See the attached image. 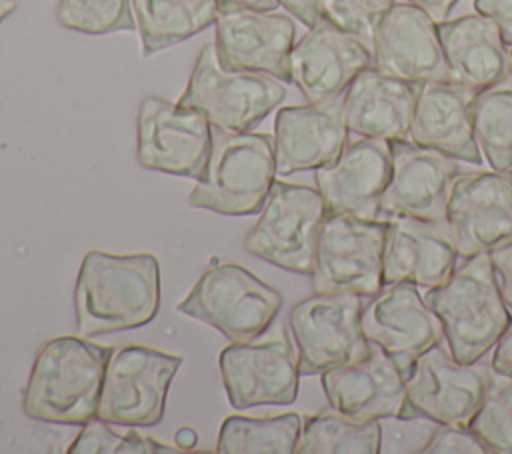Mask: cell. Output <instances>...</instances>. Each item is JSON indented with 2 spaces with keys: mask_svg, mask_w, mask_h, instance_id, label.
Segmentation results:
<instances>
[{
  "mask_svg": "<svg viewBox=\"0 0 512 454\" xmlns=\"http://www.w3.org/2000/svg\"><path fill=\"white\" fill-rule=\"evenodd\" d=\"M16 0H0V24L16 10Z\"/></svg>",
  "mask_w": 512,
  "mask_h": 454,
  "instance_id": "cell-44",
  "label": "cell"
},
{
  "mask_svg": "<svg viewBox=\"0 0 512 454\" xmlns=\"http://www.w3.org/2000/svg\"><path fill=\"white\" fill-rule=\"evenodd\" d=\"M218 12L224 10H274L280 6L278 0H216Z\"/></svg>",
  "mask_w": 512,
  "mask_h": 454,
  "instance_id": "cell-42",
  "label": "cell"
},
{
  "mask_svg": "<svg viewBox=\"0 0 512 454\" xmlns=\"http://www.w3.org/2000/svg\"><path fill=\"white\" fill-rule=\"evenodd\" d=\"M508 78L512 80V44L508 46Z\"/></svg>",
  "mask_w": 512,
  "mask_h": 454,
  "instance_id": "cell-45",
  "label": "cell"
},
{
  "mask_svg": "<svg viewBox=\"0 0 512 454\" xmlns=\"http://www.w3.org/2000/svg\"><path fill=\"white\" fill-rule=\"evenodd\" d=\"M362 298L354 292H314L292 306L288 326L302 376L320 374L368 348L360 328Z\"/></svg>",
  "mask_w": 512,
  "mask_h": 454,
  "instance_id": "cell-10",
  "label": "cell"
},
{
  "mask_svg": "<svg viewBox=\"0 0 512 454\" xmlns=\"http://www.w3.org/2000/svg\"><path fill=\"white\" fill-rule=\"evenodd\" d=\"M324 218L326 206L318 188L274 180L244 246L278 268L310 274Z\"/></svg>",
  "mask_w": 512,
  "mask_h": 454,
  "instance_id": "cell-8",
  "label": "cell"
},
{
  "mask_svg": "<svg viewBox=\"0 0 512 454\" xmlns=\"http://www.w3.org/2000/svg\"><path fill=\"white\" fill-rule=\"evenodd\" d=\"M160 308V264L150 252L90 250L74 286L76 332L84 338L150 324Z\"/></svg>",
  "mask_w": 512,
  "mask_h": 454,
  "instance_id": "cell-1",
  "label": "cell"
},
{
  "mask_svg": "<svg viewBox=\"0 0 512 454\" xmlns=\"http://www.w3.org/2000/svg\"><path fill=\"white\" fill-rule=\"evenodd\" d=\"M114 346L94 344L84 336L48 340L34 358L24 412L38 422L82 426L96 418L104 374Z\"/></svg>",
  "mask_w": 512,
  "mask_h": 454,
  "instance_id": "cell-2",
  "label": "cell"
},
{
  "mask_svg": "<svg viewBox=\"0 0 512 454\" xmlns=\"http://www.w3.org/2000/svg\"><path fill=\"white\" fill-rule=\"evenodd\" d=\"M216 56L224 70L262 72L290 82L294 22L266 10H224L216 16Z\"/></svg>",
  "mask_w": 512,
  "mask_h": 454,
  "instance_id": "cell-19",
  "label": "cell"
},
{
  "mask_svg": "<svg viewBox=\"0 0 512 454\" xmlns=\"http://www.w3.org/2000/svg\"><path fill=\"white\" fill-rule=\"evenodd\" d=\"M180 446H168L154 438L138 434L134 428L126 432L114 430L110 422L92 418L82 424L80 434L68 446V454H180Z\"/></svg>",
  "mask_w": 512,
  "mask_h": 454,
  "instance_id": "cell-32",
  "label": "cell"
},
{
  "mask_svg": "<svg viewBox=\"0 0 512 454\" xmlns=\"http://www.w3.org/2000/svg\"><path fill=\"white\" fill-rule=\"evenodd\" d=\"M228 402L236 410L264 404H292L298 398L300 370L288 338L232 342L218 358Z\"/></svg>",
  "mask_w": 512,
  "mask_h": 454,
  "instance_id": "cell-15",
  "label": "cell"
},
{
  "mask_svg": "<svg viewBox=\"0 0 512 454\" xmlns=\"http://www.w3.org/2000/svg\"><path fill=\"white\" fill-rule=\"evenodd\" d=\"M274 176L272 136L212 128L208 162L188 204L224 216L258 214L272 190Z\"/></svg>",
  "mask_w": 512,
  "mask_h": 454,
  "instance_id": "cell-4",
  "label": "cell"
},
{
  "mask_svg": "<svg viewBox=\"0 0 512 454\" xmlns=\"http://www.w3.org/2000/svg\"><path fill=\"white\" fill-rule=\"evenodd\" d=\"M492 350L494 352L490 358V366L494 370L512 374V326L500 336V340L496 342V346Z\"/></svg>",
  "mask_w": 512,
  "mask_h": 454,
  "instance_id": "cell-40",
  "label": "cell"
},
{
  "mask_svg": "<svg viewBox=\"0 0 512 454\" xmlns=\"http://www.w3.org/2000/svg\"><path fill=\"white\" fill-rule=\"evenodd\" d=\"M466 424L490 454H512V374L490 366L480 402Z\"/></svg>",
  "mask_w": 512,
  "mask_h": 454,
  "instance_id": "cell-31",
  "label": "cell"
},
{
  "mask_svg": "<svg viewBox=\"0 0 512 454\" xmlns=\"http://www.w3.org/2000/svg\"><path fill=\"white\" fill-rule=\"evenodd\" d=\"M390 176L380 200V216H416L446 220L452 184L460 160L408 140H390Z\"/></svg>",
  "mask_w": 512,
  "mask_h": 454,
  "instance_id": "cell-13",
  "label": "cell"
},
{
  "mask_svg": "<svg viewBox=\"0 0 512 454\" xmlns=\"http://www.w3.org/2000/svg\"><path fill=\"white\" fill-rule=\"evenodd\" d=\"M142 56L180 44L216 22V0H132Z\"/></svg>",
  "mask_w": 512,
  "mask_h": 454,
  "instance_id": "cell-27",
  "label": "cell"
},
{
  "mask_svg": "<svg viewBox=\"0 0 512 454\" xmlns=\"http://www.w3.org/2000/svg\"><path fill=\"white\" fill-rule=\"evenodd\" d=\"M292 16H296L308 28L320 20L322 0H278Z\"/></svg>",
  "mask_w": 512,
  "mask_h": 454,
  "instance_id": "cell-39",
  "label": "cell"
},
{
  "mask_svg": "<svg viewBox=\"0 0 512 454\" xmlns=\"http://www.w3.org/2000/svg\"><path fill=\"white\" fill-rule=\"evenodd\" d=\"M436 26L450 82L480 92L508 80V46L490 18L476 12Z\"/></svg>",
  "mask_w": 512,
  "mask_h": 454,
  "instance_id": "cell-26",
  "label": "cell"
},
{
  "mask_svg": "<svg viewBox=\"0 0 512 454\" xmlns=\"http://www.w3.org/2000/svg\"><path fill=\"white\" fill-rule=\"evenodd\" d=\"M284 96L282 80L262 72L224 70L214 44H206L176 104L200 112L216 130L250 132Z\"/></svg>",
  "mask_w": 512,
  "mask_h": 454,
  "instance_id": "cell-6",
  "label": "cell"
},
{
  "mask_svg": "<svg viewBox=\"0 0 512 454\" xmlns=\"http://www.w3.org/2000/svg\"><path fill=\"white\" fill-rule=\"evenodd\" d=\"M368 66L370 44L320 18L292 46L290 82L308 102H326L342 96L354 76Z\"/></svg>",
  "mask_w": 512,
  "mask_h": 454,
  "instance_id": "cell-18",
  "label": "cell"
},
{
  "mask_svg": "<svg viewBox=\"0 0 512 454\" xmlns=\"http://www.w3.org/2000/svg\"><path fill=\"white\" fill-rule=\"evenodd\" d=\"M184 358L144 344L114 348L100 392L96 418L120 428L162 422L170 384Z\"/></svg>",
  "mask_w": 512,
  "mask_h": 454,
  "instance_id": "cell-7",
  "label": "cell"
},
{
  "mask_svg": "<svg viewBox=\"0 0 512 454\" xmlns=\"http://www.w3.org/2000/svg\"><path fill=\"white\" fill-rule=\"evenodd\" d=\"M378 420H356L334 408L322 410L302 424L298 454H378Z\"/></svg>",
  "mask_w": 512,
  "mask_h": 454,
  "instance_id": "cell-29",
  "label": "cell"
},
{
  "mask_svg": "<svg viewBox=\"0 0 512 454\" xmlns=\"http://www.w3.org/2000/svg\"><path fill=\"white\" fill-rule=\"evenodd\" d=\"M320 382L330 408L356 420H380L406 406L402 370L370 342L360 356L320 372Z\"/></svg>",
  "mask_w": 512,
  "mask_h": 454,
  "instance_id": "cell-20",
  "label": "cell"
},
{
  "mask_svg": "<svg viewBox=\"0 0 512 454\" xmlns=\"http://www.w3.org/2000/svg\"><path fill=\"white\" fill-rule=\"evenodd\" d=\"M446 222L458 258L490 252L512 236V170L464 172L452 184Z\"/></svg>",
  "mask_w": 512,
  "mask_h": 454,
  "instance_id": "cell-14",
  "label": "cell"
},
{
  "mask_svg": "<svg viewBox=\"0 0 512 454\" xmlns=\"http://www.w3.org/2000/svg\"><path fill=\"white\" fill-rule=\"evenodd\" d=\"M490 364L458 362L440 342L414 358L404 374L406 406L400 414H422L438 424H466L474 414Z\"/></svg>",
  "mask_w": 512,
  "mask_h": 454,
  "instance_id": "cell-12",
  "label": "cell"
},
{
  "mask_svg": "<svg viewBox=\"0 0 512 454\" xmlns=\"http://www.w3.org/2000/svg\"><path fill=\"white\" fill-rule=\"evenodd\" d=\"M212 146V126L196 110L146 96L138 110V162L154 172L200 178Z\"/></svg>",
  "mask_w": 512,
  "mask_h": 454,
  "instance_id": "cell-11",
  "label": "cell"
},
{
  "mask_svg": "<svg viewBox=\"0 0 512 454\" xmlns=\"http://www.w3.org/2000/svg\"><path fill=\"white\" fill-rule=\"evenodd\" d=\"M390 176V144L360 138L346 144L328 164L316 168V188L326 214H348L364 220L380 218V200Z\"/></svg>",
  "mask_w": 512,
  "mask_h": 454,
  "instance_id": "cell-22",
  "label": "cell"
},
{
  "mask_svg": "<svg viewBox=\"0 0 512 454\" xmlns=\"http://www.w3.org/2000/svg\"><path fill=\"white\" fill-rule=\"evenodd\" d=\"M472 126L492 170H512V88H486L472 98Z\"/></svg>",
  "mask_w": 512,
  "mask_h": 454,
  "instance_id": "cell-30",
  "label": "cell"
},
{
  "mask_svg": "<svg viewBox=\"0 0 512 454\" xmlns=\"http://www.w3.org/2000/svg\"><path fill=\"white\" fill-rule=\"evenodd\" d=\"M348 142L342 96L326 102L284 106L274 120L276 174L316 170L332 162Z\"/></svg>",
  "mask_w": 512,
  "mask_h": 454,
  "instance_id": "cell-23",
  "label": "cell"
},
{
  "mask_svg": "<svg viewBox=\"0 0 512 454\" xmlns=\"http://www.w3.org/2000/svg\"><path fill=\"white\" fill-rule=\"evenodd\" d=\"M396 0H322L320 18L370 44L374 28Z\"/></svg>",
  "mask_w": 512,
  "mask_h": 454,
  "instance_id": "cell-35",
  "label": "cell"
},
{
  "mask_svg": "<svg viewBox=\"0 0 512 454\" xmlns=\"http://www.w3.org/2000/svg\"><path fill=\"white\" fill-rule=\"evenodd\" d=\"M474 94L450 80L416 84L410 140L456 160L480 164L482 154L472 126Z\"/></svg>",
  "mask_w": 512,
  "mask_h": 454,
  "instance_id": "cell-24",
  "label": "cell"
},
{
  "mask_svg": "<svg viewBox=\"0 0 512 454\" xmlns=\"http://www.w3.org/2000/svg\"><path fill=\"white\" fill-rule=\"evenodd\" d=\"M362 306L360 328L366 342L386 352L402 374L432 344L444 338L442 324L418 286L398 282L382 286Z\"/></svg>",
  "mask_w": 512,
  "mask_h": 454,
  "instance_id": "cell-16",
  "label": "cell"
},
{
  "mask_svg": "<svg viewBox=\"0 0 512 454\" xmlns=\"http://www.w3.org/2000/svg\"><path fill=\"white\" fill-rule=\"evenodd\" d=\"M488 256H490L502 298L512 308V236L508 240H504L502 244L494 246L488 252Z\"/></svg>",
  "mask_w": 512,
  "mask_h": 454,
  "instance_id": "cell-37",
  "label": "cell"
},
{
  "mask_svg": "<svg viewBox=\"0 0 512 454\" xmlns=\"http://www.w3.org/2000/svg\"><path fill=\"white\" fill-rule=\"evenodd\" d=\"M386 220L326 214L314 252V292L372 296L382 288Z\"/></svg>",
  "mask_w": 512,
  "mask_h": 454,
  "instance_id": "cell-9",
  "label": "cell"
},
{
  "mask_svg": "<svg viewBox=\"0 0 512 454\" xmlns=\"http://www.w3.org/2000/svg\"><path fill=\"white\" fill-rule=\"evenodd\" d=\"M424 300L442 324L446 348L464 364L482 360L512 326L488 252L460 258L442 284L426 288Z\"/></svg>",
  "mask_w": 512,
  "mask_h": 454,
  "instance_id": "cell-3",
  "label": "cell"
},
{
  "mask_svg": "<svg viewBox=\"0 0 512 454\" xmlns=\"http://www.w3.org/2000/svg\"><path fill=\"white\" fill-rule=\"evenodd\" d=\"M174 444H178L184 452L196 448V444H198V434H196V430L190 428V426L178 428L176 434H174Z\"/></svg>",
  "mask_w": 512,
  "mask_h": 454,
  "instance_id": "cell-43",
  "label": "cell"
},
{
  "mask_svg": "<svg viewBox=\"0 0 512 454\" xmlns=\"http://www.w3.org/2000/svg\"><path fill=\"white\" fill-rule=\"evenodd\" d=\"M378 454H422L438 422L422 414H392L378 420Z\"/></svg>",
  "mask_w": 512,
  "mask_h": 454,
  "instance_id": "cell-34",
  "label": "cell"
},
{
  "mask_svg": "<svg viewBox=\"0 0 512 454\" xmlns=\"http://www.w3.org/2000/svg\"><path fill=\"white\" fill-rule=\"evenodd\" d=\"M474 10L498 26L506 46L512 44V0H474Z\"/></svg>",
  "mask_w": 512,
  "mask_h": 454,
  "instance_id": "cell-38",
  "label": "cell"
},
{
  "mask_svg": "<svg viewBox=\"0 0 512 454\" xmlns=\"http://www.w3.org/2000/svg\"><path fill=\"white\" fill-rule=\"evenodd\" d=\"M280 308L282 294L234 262L210 266L178 302V312L210 324L230 342L258 338Z\"/></svg>",
  "mask_w": 512,
  "mask_h": 454,
  "instance_id": "cell-5",
  "label": "cell"
},
{
  "mask_svg": "<svg viewBox=\"0 0 512 454\" xmlns=\"http://www.w3.org/2000/svg\"><path fill=\"white\" fill-rule=\"evenodd\" d=\"M458 250L446 220L390 216L386 220L382 286L410 282L420 288L442 284L456 268Z\"/></svg>",
  "mask_w": 512,
  "mask_h": 454,
  "instance_id": "cell-21",
  "label": "cell"
},
{
  "mask_svg": "<svg viewBox=\"0 0 512 454\" xmlns=\"http://www.w3.org/2000/svg\"><path fill=\"white\" fill-rule=\"evenodd\" d=\"M416 86L378 70L374 64L354 76L342 92L348 132L364 138L408 140Z\"/></svg>",
  "mask_w": 512,
  "mask_h": 454,
  "instance_id": "cell-25",
  "label": "cell"
},
{
  "mask_svg": "<svg viewBox=\"0 0 512 454\" xmlns=\"http://www.w3.org/2000/svg\"><path fill=\"white\" fill-rule=\"evenodd\" d=\"M422 454H490L468 424H438Z\"/></svg>",
  "mask_w": 512,
  "mask_h": 454,
  "instance_id": "cell-36",
  "label": "cell"
},
{
  "mask_svg": "<svg viewBox=\"0 0 512 454\" xmlns=\"http://www.w3.org/2000/svg\"><path fill=\"white\" fill-rule=\"evenodd\" d=\"M372 64L410 84L450 80L436 22L410 2H394L374 28Z\"/></svg>",
  "mask_w": 512,
  "mask_h": 454,
  "instance_id": "cell-17",
  "label": "cell"
},
{
  "mask_svg": "<svg viewBox=\"0 0 512 454\" xmlns=\"http://www.w3.org/2000/svg\"><path fill=\"white\" fill-rule=\"evenodd\" d=\"M404 2H410L422 8L434 22H442L448 18V14L452 12L458 0H404Z\"/></svg>",
  "mask_w": 512,
  "mask_h": 454,
  "instance_id": "cell-41",
  "label": "cell"
},
{
  "mask_svg": "<svg viewBox=\"0 0 512 454\" xmlns=\"http://www.w3.org/2000/svg\"><path fill=\"white\" fill-rule=\"evenodd\" d=\"M302 430V418L286 412L268 418L228 416L218 434L220 454H294Z\"/></svg>",
  "mask_w": 512,
  "mask_h": 454,
  "instance_id": "cell-28",
  "label": "cell"
},
{
  "mask_svg": "<svg viewBox=\"0 0 512 454\" xmlns=\"http://www.w3.org/2000/svg\"><path fill=\"white\" fill-rule=\"evenodd\" d=\"M56 18L64 28L84 34L130 32L136 28L128 0H60Z\"/></svg>",
  "mask_w": 512,
  "mask_h": 454,
  "instance_id": "cell-33",
  "label": "cell"
}]
</instances>
